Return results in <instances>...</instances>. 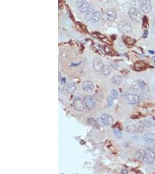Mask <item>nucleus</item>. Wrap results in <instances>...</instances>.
I'll list each match as a JSON object with an SVG mask.
<instances>
[{"label":"nucleus","instance_id":"6","mask_svg":"<svg viewBox=\"0 0 155 174\" xmlns=\"http://www.w3.org/2000/svg\"><path fill=\"white\" fill-rule=\"evenodd\" d=\"M127 103L129 104H135L139 102L140 99L138 95L136 94H128L125 98Z\"/></svg>","mask_w":155,"mask_h":174},{"label":"nucleus","instance_id":"15","mask_svg":"<svg viewBox=\"0 0 155 174\" xmlns=\"http://www.w3.org/2000/svg\"><path fill=\"white\" fill-rule=\"evenodd\" d=\"M76 88H76V85H75V84L72 82V83L69 84L68 85H67L66 87V91L67 92L69 93H72L75 92Z\"/></svg>","mask_w":155,"mask_h":174},{"label":"nucleus","instance_id":"21","mask_svg":"<svg viewBox=\"0 0 155 174\" xmlns=\"http://www.w3.org/2000/svg\"><path fill=\"white\" fill-rule=\"evenodd\" d=\"M114 134L115 135V136L116 137L117 139H121L122 138V136H123V135H122L121 132L120 131V130H118L117 129H114Z\"/></svg>","mask_w":155,"mask_h":174},{"label":"nucleus","instance_id":"14","mask_svg":"<svg viewBox=\"0 0 155 174\" xmlns=\"http://www.w3.org/2000/svg\"><path fill=\"white\" fill-rule=\"evenodd\" d=\"M101 18V14L99 12L95 11L93 14L92 17H91V21L94 23H96L99 21Z\"/></svg>","mask_w":155,"mask_h":174},{"label":"nucleus","instance_id":"3","mask_svg":"<svg viewBox=\"0 0 155 174\" xmlns=\"http://www.w3.org/2000/svg\"><path fill=\"white\" fill-rule=\"evenodd\" d=\"M155 159V154L153 151L150 150H145L143 151V160L147 164H152L154 162Z\"/></svg>","mask_w":155,"mask_h":174},{"label":"nucleus","instance_id":"26","mask_svg":"<svg viewBox=\"0 0 155 174\" xmlns=\"http://www.w3.org/2000/svg\"><path fill=\"white\" fill-rule=\"evenodd\" d=\"M147 31H145V32H144V34H143V38H146L147 37Z\"/></svg>","mask_w":155,"mask_h":174},{"label":"nucleus","instance_id":"16","mask_svg":"<svg viewBox=\"0 0 155 174\" xmlns=\"http://www.w3.org/2000/svg\"><path fill=\"white\" fill-rule=\"evenodd\" d=\"M122 81H123V80H122L121 76H118V75H114L112 78V82L116 85H120L122 82Z\"/></svg>","mask_w":155,"mask_h":174},{"label":"nucleus","instance_id":"11","mask_svg":"<svg viewBox=\"0 0 155 174\" xmlns=\"http://www.w3.org/2000/svg\"><path fill=\"white\" fill-rule=\"evenodd\" d=\"M78 10L81 13H83V14L86 13L90 8L88 3H87V2H82V3H78Z\"/></svg>","mask_w":155,"mask_h":174},{"label":"nucleus","instance_id":"19","mask_svg":"<svg viewBox=\"0 0 155 174\" xmlns=\"http://www.w3.org/2000/svg\"><path fill=\"white\" fill-rule=\"evenodd\" d=\"M87 122H88V123L90 124V125L92 126V127H98V124L94 118H89L88 120H87Z\"/></svg>","mask_w":155,"mask_h":174},{"label":"nucleus","instance_id":"27","mask_svg":"<svg viewBox=\"0 0 155 174\" xmlns=\"http://www.w3.org/2000/svg\"><path fill=\"white\" fill-rule=\"evenodd\" d=\"M61 81L62 82V83H63V84H65V82H66V78H63L61 80Z\"/></svg>","mask_w":155,"mask_h":174},{"label":"nucleus","instance_id":"12","mask_svg":"<svg viewBox=\"0 0 155 174\" xmlns=\"http://www.w3.org/2000/svg\"><path fill=\"white\" fill-rule=\"evenodd\" d=\"M103 63L101 59L96 58L94 61V67L96 71H101L104 66Z\"/></svg>","mask_w":155,"mask_h":174},{"label":"nucleus","instance_id":"2","mask_svg":"<svg viewBox=\"0 0 155 174\" xmlns=\"http://www.w3.org/2000/svg\"><path fill=\"white\" fill-rule=\"evenodd\" d=\"M128 14L129 17L134 22L138 23L142 19V14L137 9L135 8H131L129 10Z\"/></svg>","mask_w":155,"mask_h":174},{"label":"nucleus","instance_id":"20","mask_svg":"<svg viewBox=\"0 0 155 174\" xmlns=\"http://www.w3.org/2000/svg\"><path fill=\"white\" fill-rule=\"evenodd\" d=\"M94 11H93L91 8H89L88 11L85 13V18L87 20H91V17H92L93 14H94Z\"/></svg>","mask_w":155,"mask_h":174},{"label":"nucleus","instance_id":"17","mask_svg":"<svg viewBox=\"0 0 155 174\" xmlns=\"http://www.w3.org/2000/svg\"><path fill=\"white\" fill-rule=\"evenodd\" d=\"M101 73L103 76H107L111 73V69L110 67H109L108 66L105 65L103 67V69H102Z\"/></svg>","mask_w":155,"mask_h":174},{"label":"nucleus","instance_id":"10","mask_svg":"<svg viewBox=\"0 0 155 174\" xmlns=\"http://www.w3.org/2000/svg\"><path fill=\"white\" fill-rule=\"evenodd\" d=\"M116 18L115 12L112 11H109L106 14H103L102 16V19L103 20H107L109 21H113Z\"/></svg>","mask_w":155,"mask_h":174},{"label":"nucleus","instance_id":"22","mask_svg":"<svg viewBox=\"0 0 155 174\" xmlns=\"http://www.w3.org/2000/svg\"><path fill=\"white\" fill-rule=\"evenodd\" d=\"M114 99L113 98V97L110 95V96H108V98H107V107H110V106H112V104H113V101H114Z\"/></svg>","mask_w":155,"mask_h":174},{"label":"nucleus","instance_id":"5","mask_svg":"<svg viewBox=\"0 0 155 174\" xmlns=\"http://www.w3.org/2000/svg\"><path fill=\"white\" fill-rule=\"evenodd\" d=\"M84 102L85 103V106L88 109H93L95 106V100L94 98L91 95H88L84 98Z\"/></svg>","mask_w":155,"mask_h":174},{"label":"nucleus","instance_id":"7","mask_svg":"<svg viewBox=\"0 0 155 174\" xmlns=\"http://www.w3.org/2000/svg\"><path fill=\"white\" fill-rule=\"evenodd\" d=\"M142 11L144 13H149L152 10V5L149 0H144L141 5Z\"/></svg>","mask_w":155,"mask_h":174},{"label":"nucleus","instance_id":"28","mask_svg":"<svg viewBox=\"0 0 155 174\" xmlns=\"http://www.w3.org/2000/svg\"><path fill=\"white\" fill-rule=\"evenodd\" d=\"M76 1L77 3H82V2H84V0H76Z\"/></svg>","mask_w":155,"mask_h":174},{"label":"nucleus","instance_id":"1","mask_svg":"<svg viewBox=\"0 0 155 174\" xmlns=\"http://www.w3.org/2000/svg\"><path fill=\"white\" fill-rule=\"evenodd\" d=\"M73 107L78 111H82L85 109L86 106L84 100L79 96H76L73 100Z\"/></svg>","mask_w":155,"mask_h":174},{"label":"nucleus","instance_id":"4","mask_svg":"<svg viewBox=\"0 0 155 174\" xmlns=\"http://www.w3.org/2000/svg\"><path fill=\"white\" fill-rule=\"evenodd\" d=\"M118 29L120 32L128 33H130L131 32L132 27L128 23L125 21H121L118 24Z\"/></svg>","mask_w":155,"mask_h":174},{"label":"nucleus","instance_id":"8","mask_svg":"<svg viewBox=\"0 0 155 174\" xmlns=\"http://www.w3.org/2000/svg\"><path fill=\"white\" fill-rule=\"evenodd\" d=\"M101 121L104 125L109 126L112 125L113 123V118L112 116H109L107 114H103L101 117Z\"/></svg>","mask_w":155,"mask_h":174},{"label":"nucleus","instance_id":"9","mask_svg":"<svg viewBox=\"0 0 155 174\" xmlns=\"http://www.w3.org/2000/svg\"><path fill=\"white\" fill-rule=\"evenodd\" d=\"M83 89L87 92H92L94 89V85L90 81H85L82 84Z\"/></svg>","mask_w":155,"mask_h":174},{"label":"nucleus","instance_id":"24","mask_svg":"<svg viewBox=\"0 0 155 174\" xmlns=\"http://www.w3.org/2000/svg\"><path fill=\"white\" fill-rule=\"evenodd\" d=\"M111 96H112L113 98L114 99H117L118 98V92H117V91L116 90H115V89H112V91H111V94H110Z\"/></svg>","mask_w":155,"mask_h":174},{"label":"nucleus","instance_id":"13","mask_svg":"<svg viewBox=\"0 0 155 174\" xmlns=\"http://www.w3.org/2000/svg\"><path fill=\"white\" fill-rule=\"evenodd\" d=\"M143 139L146 142H155V133H146L143 136Z\"/></svg>","mask_w":155,"mask_h":174},{"label":"nucleus","instance_id":"18","mask_svg":"<svg viewBox=\"0 0 155 174\" xmlns=\"http://www.w3.org/2000/svg\"><path fill=\"white\" fill-rule=\"evenodd\" d=\"M146 65L145 63H143V62H138L135 65V68L137 70H140L145 69L146 68Z\"/></svg>","mask_w":155,"mask_h":174},{"label":"nucleus","instance_id":"25","mask_svg":"<svg viewBox=\"0 0 155 174\" xmlns=\"http://www.w3.org/2000/svg\"><path fill=\"white\" fill-rule=\"evenodd\" d=\"M121 173L123 174H127L128 173V171L125 169H123L121 170Z\"/></svg>","mask_w":155,"mask_h":174},{"label":"nucleus","instance_id":"23","mask_svg":"<svg viewBox=\"0 0 155 174\" xmlns=\"http://www.w3.org/2000/svg\"><path fill=\"white\" fill-rule=\"evenodd\" d=\"M127 131L129 132H130V133L134 132L136 131V127H135V126L134 125H128V127H127Z\"/></svg>","mask_w":155,"mask_h":174},{"label":"nucleus","instance_id":"29","mask_svg":"<svg viewBox=\"0 0 155 174\" xmlns=\"http://www.w3.org/2000/svg\"><path fill=\"white\" fill-rule=\"evenodd\" d=\"M149 53H150V54H153L154 52H152V51H149Z\"/></svg>","mask_w":155,"mask_h":174}]
</instances>
